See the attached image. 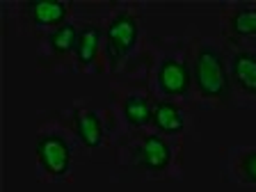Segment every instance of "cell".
Here are the masks:
<instances>
[{
    "label": "cell",
    "instance_id": "3957f363",
    "mask_svg": "<svg viewBox=\"0 0 256 192\" xmlns=\"http://www.w3.org/2000/svg\"><path fill=\"white\" fill-rule=\"evenodd\" d=\"M37 160L50 176H64L71 170V146L60 135H44L37 140Z\"/></svg>",
    "mask_w": 256,
    "mask_h": 192
},
{
    "label": "cell",
    "instance_id": "ba28073f",
    "mask_svg": "<svg viewBox=\"0 0 256 192\" xmlns=\"http://www.w3.org/2000/svg\"><path fill=\"white\" fill-rule=\"evenodd\" d=\"M231 74L238 87L247 94H256V53L242 50L231 60Z\"/></svg>",
    "mask_w": 256,
    "mask_h": 192
},
{
    "label": "cell",
    "instance_id": "4fadbf2b",
    "mask_svg": "<svg viewBox=\"0 0 256 192\" xmlns=\"http://www.w3.org/2000/svg\"><path fill=\"white\" fill-rule=\"evenodd\" d=\"M229 26L238 37H256V7H242L234 12Z\"/></svg>",
    "mask_w": 256,
    "mask_h": 192
},
{
    "label": "cell",
    "instance_id": "8fae6325",
    "mask_svg": "<svg viewBox=\"0 0 256 192\" xmlns=\"http://www.w3.org/2000/svg\"><path fill=\"white\" fill-rule=\"evenodd\" d=\"M124 117L135 128L149 126V124H154V108H151V103L144 96H138V94L126 96V101H124Z\"/></svg>",
    "mask_w": 256,
    "mask_h": 192
},
{
    "label": "cell",
    "instance_id": "9c48e42d",
    "mask_svg": "<svg viewBox=\"0 0 256 192\" xmlns=\"http://www.w3.org/2000/svg\"><path fill=\"white\" fill-rule=\"evenodd\" d=\"M154 126L165 135H176L186 128V117L174 103H158L154 108Z\"/></svg>",
    "mask_w": 256,
    "mask_h": 192
},
{
    "label": "cell",
    "instance_id": "7a4b0ae2",
    "mask_svg": "<svg viewBox=\"0 0 256 192\" xmlns=\"http://www.w3.org/2000/svg\"><path fill=\"white\" fill-rule=\"evenodd\" d=\"M138 37H140V28H138L135 16L126 14V12H119L106 30L108 58H110V62L117 64L119 60L128 58V55L133 53V48L138 46Z\"/></svg>",
    "mask_w": 256,
    "mask_h": 192
},
{
    "label": "cell",
    "instance_id": "5b68a950",
    "mask_svg": "<svg viewBox=\"0 0 256 192\" xmlns=\"http://www.w3.org/2000/svg\"><path fill=\"white\" fill-rule=\"evenodd\" d=\"M138 156H140V165L151 172H162L172 162L170 144L160 138V135H146L142 140V144H140Z\"/></svg>",
    "mask_w": 256,
    "mask_h": 192
},
{
    "label": "cell",
    "instance_id": "7c38bea8",
    "mask_svg": "<svg viewBox=\"0 0 256 192\" xmlns=\"http://www.w3.org/2000/svg\"><path fill=\"white\" fill-rule=\"evenodd\" d=\"M78 34L80 30L74 26V23H64V26L55 28L48 37V44L53 48V53L58 55H69L76 53V44H78Z\"/></svg>",
    "mask_w": 256,
    "mask_h": 192
},
{
    "label": "cell",
    "instance_id": "6da1fadb",
    "mask_svg": "<svg viewBox=\"0 0 256 192\" xmlns=\"http://www.w3.org/2000/svg\"><path fill=\"white\" fill-rule=\"evenodd\" d=\"M194 85L206 98H226L229 96V74L222 55L213 46H202L194 58Z\"/></svg>",
    "mask_w": 256,
    "mask_h": 192
},
{
    "label": "cell",
    "instance_id": "8992f818",
    "mask_svg": "<svg viewBox=\"0 0 256 192\" xmlns=\"http://www.w3.org/2000/svg\"><path fill=\"white\" fill-rule=\"evenodd\" d=\"M28 12L32 23L39 28H60L66 18V5L60 0H30Z\"/></svg>",
    "mask_w": 256,
    "mask_h": 192
},
{
    "label": "cell",
    "instance_id": "52a82bcc",
    "mask_svg": "<svg viewBox=\"0 0 256 192\" xmlns=\"http://www.w3.org/2000/svg\"><path fill=\"white\" fill-rule=\"evenodd\" d=\"M76 135L87 149H96L103 144V124L94 110H80L76 114Z\"/></svg>",
    "mask_w": 256,
    "mask_h": 192
},
{
    "label": "cell",
    "instance_id": "30bf717a",
    "mask_svg": "<svg viewBox=\"0 0 256 192\" xmlns=\"http://www.w3.org/2000/svg\"><path fill=\"white\" fill-rule=\"evenodd\" d=\"M101 30L96 26H87L80 30L78 44H76V60L80 66H92L96 62L98 48H101Z\"/></svg>",
    "mask_w": 256,
    "mask_h": 192
},
{
    "label": "cell",
    "instance_id": "5bb4252c",
    "mask_svg": "<svg viewBox=\"0 0 256 192\" xmlns=\"http://www.w3.org/2000/svg\"><path fill=\"white\" fill-rule=\"evenodd\" d=\"M242 174L250 183H256V151H250L242 158Z\"/></svg>",
    "mask_w": 256,
    "mask_h": 192
},
{
    "label": "cell",
    "instance_id": "277c9868",
    "mask_svg": "<svg viewBox=\"0 0 256 192\" xmlns=\"http://www.w3.org/2000/svg\"><path fill=\"white\" fill-rule=\"evenodd\" d=\"M158 90L167 96H186L190 90V69L178 60H162L158 69Z\"/></svg>",
    "mask_w": 256,
    "mask_h": 192
}]
</instances>
